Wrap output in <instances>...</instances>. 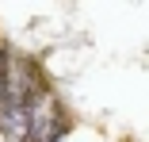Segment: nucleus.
I'll return each mask as SVG.
<instances>
[{
  "label": "nucleus",
  "instance_id": "f257e3e1",
  "mask_svg": "<svg viewBox=\"0 0 149 142\" xmlns=\"http://www.w3.org/2000/svg\"><path fill=\"white\" fill-rule=\"evenodd\" d=\"M27 127H31V111L27 108H19V104L0 108V134H4L8 142H19L27 134Z\"/></svg>",
  "mask_w": 149,
  "mask_h": 142
}]
</instances>
